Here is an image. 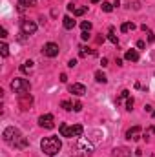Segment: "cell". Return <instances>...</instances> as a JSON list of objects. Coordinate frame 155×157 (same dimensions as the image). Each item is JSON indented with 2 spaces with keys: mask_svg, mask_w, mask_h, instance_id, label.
<instances>
[{
  "mask_svg": "<svg viewBox=\"0 0 155 157\" xmlns=\"http://www.w3.org/2000/svg\"><path fill=\"white\" fill-rule=\"evenodd\" d=\"M0 53H2V57H4V59L9 55V46H7L6 42H2V44H0Z\"/></svg>",
  "mask_w": 155,
  "mask_h": 157,
  "instance_id": "obj_17",
  "label": "cell"
},
{
  "mask_svg": "<svg viewBox=\"0 0 155 157\" xmlns=\"http://www.w3.org/2000/svg\"><path fill=\"white\" fill-rule=\"evenodd\" d=\"M141 29H142V31H146V35H148V42H153V40H155L153 33H152V31H150V29H148L146 26H141Z\"/></svg>",
  "mask_w": 155,
  "mask_h": 157,
  "instance_id": "obj_20",
  "label": "cell"
},
{
  "mask_svg": "<svg viewBox=\"0 0 155 157\" xmlns=\"http://www.w3.org/2000/svg\"><path fill=\"white\" fill-rule=\"evenodd\" d=\"M135 29V24L133 22H124L122 26H120V31L122 33H128V31H133Z\"/></svg>",
  "mask_w": 155,
  "mask_h": 157,
  "instance_id": "obj_14",
  "label": "cell"
},
{
  "mask_svg": "<svg viewBox=\"0 0 155 157\" xmlns=\"http://www.w3.org/2000/svg\"><path fill=\"white\" fill-rule=\"evenodd\" d=\"M73 110H75V112H80V110H82V102H75V104H73Z\"/></svg>",
  "mask_w": 155,
  "mask_h": 157,
  "instance_id": "obj_26",
  "label": "cell"
},
{
  "mask_svg": "<svg viewBox=\"0 0 155 157\" xmlns=\"http://www.w3.org/2000/svg\"><path fill=\"white\" fill-rule=\"evenodd\" d=\"M95 80L100 82V84H106V82H108V78H106V75H104L102 71H97V73H95Z\"/></svg>",
  "mask_w": 155,
  "mask_h": 157,
  "instance_id": "obj_16",
  "label": "cell"
},
{
  "mask_svg": "<svg viewBox=\"0 0 155 157\" xmlns=\"http://www.w3.org/2000/svg\"><path fill=\"white\" fill-rule=\"evenodd\" d=\"M0 37H2V39H6V37H7V31H6V28H2V29H0Z\"/></svg>",
  "mask_w": 155,
  "mask_h": 157,
  "instance_id": "obj_28",
  "label": "cell"
},
{
  "mask_svg": "<svg viewBox=\"0 0 155 157\" xmlns=\"http://www.w3.org/2000/svg\"><path fill=\"white\" fill-rule=\"evenodd\" d=\"M139 137H141V126H133L126 132V139L130 141H139Z\"/></svg>",
  "mask_w": 155,
  "mask_h": 157,
  "instance_id": "obj_8",
  "label": "cell"
},
{
  "mask_svg": "<svg viewBox=\"0 0 155 157\" xmlns=\"http://www.w3.org/2000/svg\"><path fill=\"white\" fill-rule=\"evenodd\" d=\"M42 53H44L46 57H49V59H53V57H57V55H59V46H57L55 42H47V44L44 46V49H42Z\"/></svg>",
  "mask_w": 155,
  "mask_h": 157,
  "instance_id": "obj_7",
  "label": "cell"
},
{
  "mask_svg": "<svg viewBox=\"0 0 155 157\" xmlns=\"http://www.w3.org/2000/svg\"><path fill=\"white\" fill-rule=\"evenodd\" d=\"M102 9H104L106 13H112V11H113V6H112L110 2H102Z\"/></svg>",
  "mask_w": 155,
  "mask_h": 157,
  "instance_id": "obj_24",
  "label": "cell"
},
{
  "mask_svg": "<svg viewBox=\"0 0 155 157\" xmlns=\"http://www.w3.org/2000/svg\"><path fill=\"white\" fill-rule=\"evenodd\" d=\"M89 2H91V4H97V2H99V0H89Z\"/></svg>",
  "mask_w": 155,
  "mask_h": 157,
  "instance_id": "obj_32",
  "label": "cell"
},
{
  "mask_svg": "<svg viewBox=\"0 0 155 157\" xmlns=\"http://www.w3.org/2000/svg\"><path fill=\"white\" fill-rule=\"evenodd\" d=\"M20 31H22L24 35H33V33L37 31V24H35L33 20H22V22H20Z\"/></svg>",
  "mask_w": 155,
  "mask_h": 157,
  "instance_id": "obj_5",
  "label": "cell"
},
{
  "mask_svg": "<svg viewBox=\"0 0 155 157\" xmlns=\"http://www.w3.org/2000/svg\"><path fill=\"white\" fill-rule=\"evenodd\" d=\"M62 24H64V28H66V29H73L77 22H75L71 17H64V18H62Z\"/></svg>",
  "mask_w": 155,
  "mask_h": 157,
  "instance_id": "obj_13",
  "label": "cell"
},
{
  "mask_svg": "<svg viewBox=\"0 0 155 157\" xmlns=\"http://www.w3.org/2000/svg\"><path fill=\"white\" fill-rule=\"evenodd\" d=\"M133 102H135V101H133V97H128V99H126V110H128V112H131V110H133Z\"/></svg>",
  "mask_w": 155,
  "mask_h": 157,
  "instance_id": "obj_23",
  "label": "cell"
},
{
  "mask_svg": "<svg viewBox=\"0 0 155 157\" xmlns=\"http://www.w3.org/2000/svg\"><path fill=\"white\" fill-rule=\"evenodd\" d=\"M108 39L112 40L113 44H119V39H117V35H115V29H113V28H110V31H108Z\"/></svg>",
  "mask_w": 155,
  "mask_h": 157,
  "instance_id": "obj_19",
  "label": "cell"
},
{
  "mask_svg": "<svg viewBox=\"0 0 155 157\" xmlns=\"http://www.w3.org/2000/svg\"><path fill=\"white\" fill-rule=\"evenodd\" d=\"M26 146H28V139H26V137H20L18 143L15 144V148H18V150H22V148H26Z\"/></svg>",
  "mask_w": 155,
  "mask_h": 157,
  "instance_id": "obj_18",
  "label": "cell"
},
{
  "mask_svg": "<svg viewBox=\"0 0 155 157\" xmlns=\"http://www.w3.org/2000/svg\"><path fill=\"white\" fill-rule=\"evenodd\" d=\"M68 9H70V11H73V15H75V17H80V15H84V13L88 11V7H86V6H84V7H77L75 4H68Z\"/></svg>",
  "mask_w": 155,
  "mask_h": 157,
  "instance_id": "obj_10",
  "label": "cell"
},
{
  "mask_svg": "<svg viewBox=\"0 0 155 157\" xmlns=\"http://www.w3.org/2000/svg\"><path fill=\"white\" fill-rule=\"evenodd\" d=\"M152 115H153V119H155V112H153V113H152Z\"/></svg>",
  "mask_w": 155,
  "mask_h": 157,
  "instance_id": "obj_33",
  "label": "cell"
},
{
  "mask_svg": "<svg viewBox=\"0 0 155 157\" xmlns=\"http://www.w3.org/2000/svg\"><path fill=\"white\" fill-rule=\"evenodd\" d=\"M68 66H70V68H75V66H77V60H75V59H71V60L68 62Z\"/></svg>",
  "mask_w": 155,
  "mask_h": 157,
  "instance_id": "obj_29",
  "label": "cell"
},
{
  "mask_svg": "<svg viewBox=\"0 0 155 157\" xmlns=\"http://www.w3.org/2000/svg\"><path fill=\"white\" fill-rule=\"evenodd\" d=\"M40 148H42V152L46 155H57L60 152V148H62V143H60L59 137L51 135V137H44L40 141Z\"/></svg>",
  "mask_w": 155,
  "mask_h": 157,
  "instance_id": "obj_1",
  "label": "cell"
},
{
  "mask_svg": "<svg viewBox=\"0 0 155 157\" xmlns=\"http://www.w3.org/2000/svg\"><path fill=\"white\" fill-rule=\"evenodd\" d=\"M31 102H33V101H31L29 95H20V106H22V110H28Z\"/></svg>",
  "mask_w": 155,
  "mask_h": 157,
  "instance_id": "obj_12",
  "label": "cell"
},
{
  "mask_svg": "<svg viewBox=\"0 0 155 157\" xmlns=\"http://www.w3.org/2000/svg\"><path fill=\"white\" fill-rule=\"evenodd\" d=\"M2 137H4V141L7 143V144H11V146H15L17 143H18V139L22 137L20 135V132L15 128V126H7L6 130H4V133H2Z\"/></svg>",
  "mask_w": 155,
  "mask_h": 157,
  "instance_id": "obj_4",
  "label": "cell"
},
{
  "mask_svg": "<svg viewBox=\"0 0 155 157\" xmlns=\"http://www.w3.org/2000/svg\"><path fill=\"white\" fill-rule=\"evenodd\" d=\"M144 46H146V44H144V40H139V42H137V48H139V49H142Z\"/></svg>",
  "mask_w": 155,
  "mask_h": 157,
  "instance_id": "obj_31",
  "label": "cell"
},
{
  "mask_svg": "<svg viewBox=\"0 0 155 157\" xmlns=\"http://www.w3.org/2000/svg\"><path fill=\"white\" fill-rule=\"evenodd\" d=\"M20 70L24 71V73H28V71H31L33 70V60H26L22 66H20Z\"/></svg>",
  "mask_w": 155,
  "mask_h": 157,
  "instance_id": "obj_15",
  "label": "cell"
},
{
  "mask_svg": "<svg viewBox=\"0 0 155 157\" xmlns=\"http://www.w3.org/2000/svg\"><path fill=\"white\" fill-rule=\"evenodd\" d=\"M11 90L20 97V95H28V91L31 90V84H29V80H26V78H13L11 80Z\"/></svg>",
  "mask_w": 155,
  "mask_h": 157,
  "instance_id": "obj_3",
  "label": "cell"
},
{
  "mask_svg": "<svg viewBox=\"0 0 155 157\" xmlns=\"http://www.w3.org/2000/svg\"><path fill=\"white\" fill-rule=\"evenodd\" d=\"M80 37H82V40H88V39H89V31H82V33H80Z\"/></svg>",
  "mask_w": 155,
  "mask_h": 157,
  "instance_id": "obj_27",
  "label": "cell"
},
{
  "mask_svg": "<svg viewBox=\"0 0 155 157\" xmlns=\"http://www.w3.org/2000/svg\"><path fill=\"white\" fill-rule=\"evenodd\" d=\"M59 132H60V135L62 137H68V139H73V137H80L82 135V132H84V128L80 126V124H75V126H68V124H60L59 126Z\"/></svg>",
  "mask_w": 155,
  "mask_h": 157,
  "instance_id": "obj_2",
  "label": "cell"
},
{
  "mask_svg": "<svg viewBox=\"0 0 155 157\" xmlns=\"http://www.w3.org/2000/svg\"><path fill=\"white\" fill-rule=\"evenodd\" d=\"M128 97H130V91H128V90H124V91H120V97L117 99V104H120V102H122L124 99H128Z\"/></svg>",
  "mask_w": 155,
  "mask_h": 157,
  "instance_id": "obj_21",
  "label": "cell"
},
{
  "mask_svg": "<svg viewBox=\"0 0 155 157\" xmlns=\"http://www.w3.org/2000/svg\"><path fill=\"white\" fill-rule=\"evenodd\" d=\"M80 28H82V31H89V29H91V22H88V20H84V22L80 24Z\"/></svg>",
  "mask_w": 155,
  "mask_h": 157,
  "instance_id": "obj_25",
  "label": "cell"
},
{
  "mask_svg": "<svg viewBox=\"0 0 155 157\" xmlns=\"http://www.w3.org/2000/svg\"><path fill=\"white\" fill-rule=\"evenodd\" d=\"M39 124L42 126V128H46V130H51V128H55V119H53V115H49V113L40 115Z\"/></svg>",
  "mask_w": 155,
  "mask_h": 157,
  "instance_id": "obj_6",
  "label": "cell"
},
{
  "mask_svg": "<svg viewBox=\"0 0 155 157\" xmlns=\"http://www.w3.org/2000/svg\"><path fill=\"white\" fill-rule=\"evenodd\" d=\"M124 59L130 60V62H137V60H139V53H137L135 49H128L126 55H124Z\"/></svg>",
  "mask_w": 155,
  "mask_h": 157,
  "instance_id": "obj_11",
  "label": "cell"
},
{
  "mask_svg": "<svg viewBox=\"0 0 155 157\" xmlns=\"http://www.w3.org/2000/svg\"><path fill=\"white\" fill-rule=\"evenodd\" d=\"M152 133H155V126H152V128L146 132V135H144V137H148V135H152Z\"/></svg>",
  "mask_w": 155,
  "mask_h": 157,
  "instance_id": "obj_30",
  "label": "cell"
},
{
  "mask_svg": "<svg viewBox=\"0 0 155 157\" xmlns=\"http://www.w3.org/2000/svg\"><path fill=\"white\" fill-rule=\"evenodd\" d=\"M70 93H73V95H77V97H82V95L86 93V86H84V84H71V86H70Z\"/></svg>",
  "mask_w": 155,
  "mask_h": 157,
  "instance_id": "obj_9",
  "label": "cell"
},
{
  "mask_svg": "<svg viewBox=\"0 0 155 157\" xmlns=\"http://www.w3.org/2000/svg\"><path fill=\"white\" fill-rule=\"evenodd\" d=\"M60 106H62L66 112H71V110H73V104H71L70 101H62V102H60Z\"/></svg>",
  "mask_w": 155,
  "mask_h": 157,
  "instance_id": "obj_22",
  "label": "cell"
}]
</instances>
